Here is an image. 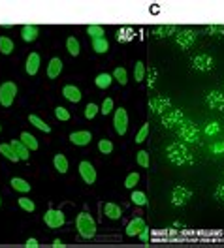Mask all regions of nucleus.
I'll use <instances>...</instances> for the list:
<instances>
[{"label":"nucleus","instance_id":"a878e982","mask_svg":"<svg viewBox=\"0 0 224 248\" xmlns=\"http://www.w3.org/2000/svg\"><path fill=\"white\" fill-rule=\"evenodd\" d=\"M113 83V76L112 74H98L95 79V85L98 87V89H110V85Z\"/></svg>","mask_w":224,"mask_h":248},{"label":"nucleus","instance_id":"ddd939ff","mask_svg":"<svg viewBox=\"0 0 224 248\" xmlns=\"http://www.w3.org/2000/svg\"><path fill=\"white\" fill-rule=\"evenodd\" d=\"M80 175H81V179L85 181V185H95L96 183V170L91 162H81Z\"/></svg>","mask_w":224,"mask_h":248},{"label":"nucleus","instance_id":"f704fd0d","mask_svg":"<svg viewBox=\"0 0 224 248\" xmlns=\"http://www.w3.org/2000/svg\"><path fill=\"white\" fill-rule=\"evenodd\" d=\"M98 151L102 153V155H112L113 153V143L110 140H100L98 141Z\"/></svg>","mask_w":224,"mask_h":248},{"label":"nucleus","instance_id":"72a5a7b5","mask_svg":"<svg viewBox=\"0 0 224 248\" xmlns=\"http://www.w3.org/2000/svg\"><path fill=\"white\" fill-rule=\"evenodd\" d=\"M206 32L209 36H215V38H223L224 36V25H208Z\"/></svg>","mask_w":224,"mask_h":248},{"label":"nucleus","instance_id":"a19ab883","mask_svg":"<svg viewBox=\"0 0 224 248\" xmlns=\"http://www.w3.org/2000/svg\"><path fill=\"white\" fill-rule=\"evenodd\" d=\"M136 162H138V166H142V168H149V153L147 151H140L138 156H136Z\"/></svg>","mask_w":224,"mask_h":248},{"label":"nucleus","instance_id":"b1692460","mask_svg":"<svg viewBox=\"0 0 224 248\" xmlns=\"http://www.w3.org/2000/svg\"><path fill=\"white\" fill-rule=\"evenodd\" d=\"M19 141H21L29 151H38V147H40V145H38V140H36L32 134H29V132H23Z\"/></svg>","mask_w":224,"mask_h":248},{"label":"nucleus","instance_id":"f03ea898","mask_svg":"<svg viewBox=\"0 0 224 248\" xmlns=\"http://www.w3.org/2000/svg\"><path fill=\"white\" fill-rule=\"evenodd\" d=\"M76 228L83 239H93L96 235V222L89 213H80L76 218Z\"/></svg>","mask_w":224,"mask_h":248},{"label":"nucleus","instance_id":"20e7f679","mask_svg":"<svg viewBox=\"0 0 224 248\" xmlns=\"http://www.w3.org/2000/svg\"><path fill=\"white\" fill-rule=\"evenodd\" d=\"M177 134H179V138L183 141H187V143H200V130H198V126L192 123H183L179 126V130H177Z\"/></svg>","mask_w":224,"mask_h":248},{"label":"nucleus","instance_id":"603ef678","mask_svg":"<svg viewBox=\"0 0 224 248\" xmlns=\"http://www.w3.org/2000/svg\"><path fill=\"white\" fill-rule=\"evenodd\" d=\"M211 151H213V153H221V151H224V143H217V145H213V147H211Z\"/></svg>","mask_w":224,"mask_h":248},{"label":"nucleus","instance_id":"9d476101","mask_svg":"<svg viewBox=\"0 0 224 248\" xmlns=\"http://www.w3.org/2000/svg\"><path fill=\"white\" fill-rule=\"evenodd\" d=\"M113 128L119 136H125L128 130V113L125 108H119L113 115Z\"/></svg>","mask_w":224,"mask_h":248},{"label":"nucleus","instance_id":"5fc2aeb1","mask_svg":"<svg viewBox=\"0 0 224 248\" xmlns=\"http://www.w3.org/2000/svg\"><path fill=\"white\" fill-rule=\"evenodd\" d=\"M0 207H2V198H0Z\"/></svg>","mask_w":224,"mask_h":248},{"label":"nucleus","instance_id":"3c124183","mask_svg":"<svg viewBox=\"0 0 224 248\" xmlns=\"http://www.w3.org/2000/svg\"><path fill=\"white\" fill-rule=\"evenodd\" d=\"M140 239H142L144 243H147V241H149V230H147V228H144V230L140 232Z\"/></svg>","mask_w":224,"mask_h":248},{"label":"nucleus","instance_id":"4c0bfd02","mask_svg":"<svg viewBox=\"0 0 224 248\" xmlns=\"http://www.w3.org/2000/svg\"><path fill=\"white\" fill-rule=\"evenodd\" d=\"M113 79H115V81H119L121 85H127V83H128V74H127V70L119 66V68H117V70L113 72Z\"/></svg>","mask_w":224,"mask_h":248},{"label":"nucleus","instance_id":"cd10ccee","mask_svg":"<svg viewBox=\"0 0 224 248\" xmlns=\"http://www.w3.org/2000/svg\"><path fill=\"white\" fill-rule=\"evenodd\" d=\"M0 155H4L10 162H19V156L16 155V151L12 149L10 143H0Z\"/></svg>","mask_w":224,"mask_h":248},{"label":"nucleus","instance_id":"39448f33","mask_svg":"<svg viewBox=\"0 0 224 248\" xmlns=\"http://www.w3.org/2000/svg\"><path fill=\"white\" fill-rule=\"evenodd\" d=\"M192 68L196 70V72H211L213 68H215V61H213V57L208 55V53H198V55H194L192 57Z\"/></svg>","mask_w":224,"mask_h":248},{"label":"nucleus","instance_id":"2f4dec72","mask_svg":"<svg viewBox=\"0 0 224 248\" xmlns=\"http://www.w3.org/2000/svg\"><path fill=\"white\" fill-rule=\"evenodd\" d=\"M29 123L34 124L38 130H42V132H46V134H49V132H51V126L44 123V121H42L38 115H29Z\"/></svg>","mask_w":224,"mask_h":248},{"label":"nucleus","instance_id":"c85d7f7f","mask_svg":"<svg viewBox=\"0 0 224 248\" xmlns=\"http://www.w3.org/2000/svg\"><path fill=\"white\" fill-rule=\"evenodd\" d=\"M14 49H16V46L8 36H0V53L2 55H12Z\"/></svg>","mask_w":224,"mask_h":248},{"label":"nucleus","instance_id":"dca6fc26","mask_svg":"<svg viewBox=\"0 0 224 248\" xmlns=\"http://www.w3.org/2000/svg\"><path fill=\"white\" fill-rule=\"evenodd\" d=\"M25 70L29 76H36L38 70H40V55L38 53H31L27 57V64H25Z\"/></svg>","mask_w":224,"mask_h":248},{"label":"nucleus","instance_id":"bb28decb","mask_svg":"<svg viewBox=\"0 0 224 248\" xmlns=\"http://www.w3.org/2000/svg\"><path fill=\"white\" fill-rule=\"evenodd\" d=\"M93 49H95L96 53H100V55L108 53V51H110V42L106 40V36H104V38H96V40H93Z\"/></svg>","mask_w":224,"mask_h":248},{"label":"nucleus","instance_id":"ea45409f","mask_svg":"<svg viewBox=\"0 0 224 248\" xmlns=\"http://www.w3.org/2000/svg\"><path fill=\"white\" fill-rule=\"evenodd\" d=\"M55 117L59 119V121H70L72 119V115H70V111L63 106H59V108H55Z\"/></svg>","mask_w":224,"mask_h":248},{"label":"nucleus","instance_id":"c03bdc74","mask_svg":"<svg viewBox=\"0 0 224 248\" xmlns=\"http://www.w3.org/2000/svg\"><path fill=\"white\" fill-rule=\"evenodd\" d=\"M112 111H113V100H112V98H106V100H104V104L100 106V113L108 117Z\"/></svg>","mask_w":224,"mask_h":248},{"label":"nucleus","instance_id":"49530a36","mask_svg":"<svg viewBox=\"0 0 224 248\" xmlns=\"http://www.w3.org/2000/svg\"><path fill=\"white\" fill-rule=\"evenodd\" d=\"M155 83H157V70H151V72H149V79H147V87H149V91L155 89Z\"/></svg>","mask_w":224,"mask_h":248},{"label":"nucleus","instance_id":"c9c22d12","mask_svg":"<svg viewBox=\"0 0 224 248\" xmlns=\"http://www.w3.org/2000/svg\"><path fill=\"white\" fill-rule=\"evenodd\" d=\"M130 200H132L134 205H138V207H145V205H147V196H145L144 192H136V190H134Z\"/></svg>","mask_w":224,"mask_h":248},{"label":"nucleus","instance_id":"393cba45","mask_svg":"<svg viewBox=\"0 0 224 248\" xmlns=\"http://www.w3.org/2000/svg\"><path fill=\"white\" fill-rule=\"evenodd\" d=\"M10 185L14 190L17 192H21V194H27V192H31V185L25 181V179H21V177H14L12 181H10Z\"/></svg>","mask_w":224,"mask_h":248},{"label":"nucleus","instance_id":"f257e3e1","mask_svg":"<svg viewBox=\"0 0 224 248\" xmlns=\"http://www.w3.org/2000/svg\"><path fill=\"white\" fill-rule=\"evenodd\" d=\"M166 158L174 166H191V164H194V156H192L191 149L187 145H183L181 141H174L166 147Z\"/></svg>","mask_w":224,"mask_h":248},{"label":"nucleus","instance_id":"a18cd8bd","mask_svg":"<svg viewBox=\"0 0 224 248\" xmlns=\"http://www.w3.org/2000/svg\"><path fill=\"white\" fill-rule=\"evenodd\" d=\"M147 136H149V124H144L142 128H140V132L136 134V143H144L147 140Z\"/></svg>","mask_w":224,"mask_h":248},{"label":"nucleus","instance_id":"473e14b6","mask_svg":"<svg viewBox=\"0 0 224 248\" xmlns=\"http://www.w3.org/2000/svg\"><path fill=\"white\" fill-rule=\"evenodd\" d=\"M87 34L93 38V40H96V38H104V27H100V25H89L87 27Z\"/></svg>","mask_w":224,"mask_h":248},{"label":"nucleus","instance_id":"37998d69","mask_svg":"<svg viewBox=\"0 0 224 248\" xmlns=\"http://www.w3.org/2000/svg\"><path fill=\"white\" fill-rule=\"evenodd\" d=\"M138 183H140V175H138V173H130V175L127 177V181H125V186L132 190V188H136Z\"/></svg>","mask_w":224,"mask_h":248},{"label":"nucleus","instance_id":"9b49d317","mask_svg":"<svg viewBox=\"0 0 224 248\" xmlns=\"http://www.w3.org/2000/svg\"><path fill=\"white\" fill-rule=\"evenodd\" d=\"M192 200V192L185 186H177L172 192V205L174 207H185Z\"/></svg>","mask_w":224,"mask_h":248},{"label":"nucleus","instance_id":"0eeeda50","mask_svg":"<svg viewBox=\"0 0 224 248\" xmlns=\"http://www.w3.org/2000/svg\"><path fill=\"white\" fill-rule=\"evenodd\" d=\"M44 222H46V226H48V228H51V230H57V228L64 226L66 218H64V213H63V211H59V209H53V207H49L48 213L44 215Z\"/></svg>","mask_w":224,"mask_h":248},{"label":"nucleus","instance_id":"423d86ee","mask_svg":"<svg viewBox=\"0 0 224 248\" xmlns=\"http://www.w3.org/2000/svg\"><path fill=\"white\" fill-rule=\"evenodd\" d=\"M196 40H198V32L192 31V29H183V31H179L176 34V44L183 51H187V49H191L194 44H196Z\"/></svg>","mask_w":224,"mask_h":248},{"label":"nucleus","instance_id":"4be33fe9","mask_svg":"<svg viewBox=\"0 0 224 248\" xmlns=\"http://www.w3.org/2000/svg\"><path fill=\"white\" fill-rule=\"evenodd\" d=\"M10 145H12V149L16 151V155L19 156V160H25V162H27V160L31 158V155H29L31 151H29V149H27V147H25L19 140H14Z\"/></svg>","mask_w":224,"mask_h":248},{"label":"nucleus","instance_id":"79ce46f5","mask_svg":"<svg viewBox=\"0 0 224 248\" xmlns=\"http://www.w3.org/2000/svg\"><path fill=\"white\" fill-rule=\"evenodd\" d=\"M98 111H100V108H98L96 104H87V108H85V117H87L89 121H93L96 115H98Z\"/></svg>","mask_w":224,"mask_h":248},{"label":"nucleus","instance_id":"58836bf2","mask_svg":"<svg viewBox=\"0 0 224 248\" xmlns=\"http://www.w3.org/2000/svg\"><path fill=\"white\" fill-rule=\"evenodd\" d=\"M134 79H136V81H144L145 79V64L144 62H136V66H134Z\"/></svg>","mask_w":224,"mask_h":248},{"label":"nucleus","instance_id":"5701e85b","mask_svg":"<svg viewBox=\"0 0 224 248\" xmlns=\"http://www.w3.org/2000/svg\"><path fill=\"white\" fill-rule=\"evenodd\" d=\"M134 34H136V31H134L132 27H121V29L117 31V34H115V38H117L119 42L127 44L130 40H134Z\"/></svg>","mask_w":224,"mask_h":248},{"label":"nucleus","instance_id":"de8ad7c7","mask_svg":"<svg viewBox=\"0 0 224 248\" xmlns=\"http://www.w3.org/2000/svg\"><path fill=\"white\" fill-rule=\"evenodd\" d=\"M219 130H221V126L217 123H209L208 128H206V132H208L209 136H215V134H219Z\"/></svg>","mask_w":224,"mask_h":248},{"label":"nucleus","instance_id":"7c9ffc66","mask_svg":"<svg viewBox=\"0 0 224 248\" xmlns=\"http://www.w3.org/2000/svg\"><path fill=\"white\" fill-rule=\"evenodd\" d=\"M66 49H68V53H70L72 57H78V55H80V51H81V46L74 36H70V38L66 40Z\"/></svg>","mask_w":224,"mask_h":248},{"label":"nucleus","instance_id":"e433bc0d","mask_svg":"<svg viewBox=\"0 0 224 248\" xmlns=\"http://www.w3.org/2000/svg\"><path fill=\"white\" fill-rule=\"evenodd\" d=\"M17 202H19V207H21L23 211H27V213H34V211H36V205H34V202H32V200H29V198H25V196H23V198H19Z\"/></svg>","mask_w":224,"mask_h":248},{"label":"nucleus","instance_id":"412c9836","mask_svg":"<svg viewBox=\"0 0 224 248\" xmlns=\"http://www.w3.org/2000/svg\"><path fill=\"white\" fill-rule=\"evenodd\" d=\"M104 215L108 218H112V220H119L123 217V209L119 205H115V203H106L104 205Z\"/></svg>","mask_w":224,"mask_h":248},{"label":"nucleus","instance_id":"4468645a","mask_svg":"<svg viewBox=\"0 0 224 248\" xmlns=\"http://www.w3.org/2000/svg\"><path fill=\"white\" fill-rule=\"evenodd\" d=\"M91 140H93V134H91V132H87V130L72 132V134H70V141H72L74 145H78V147H85V145H89Z\"/></svg>","mask_w":224,"mask_h":248},{"label":"nucleus","instance_id":"aec40b11","mask_svg":"<svg viewBox=\"0 0 224 248\" xmlns=\"http://www.w3.org/2000/svg\"><path fill=\"white\" fill-rule=\"evenodd\" d=\"M63 72V61L61 59H51L48 64V78L49 79H57Z\"/></svg>","mask_w":224,"mask_h":248},{"label":"nucleus","instance_id":"f3484780","mask_svg":"<svg viewBox=\"0 0 224 248\" xmlns=\"http://www.w3.org/2000/svg\"><path fill=\"white\" fill-rule=\"evenodd\" d=\"M145 228V220L140 217H136L134 220H130V224L127 226V235L128 237H136L140 235V232Z\"/></svg>","mask_w":224,"mask_h":248},{"label":"nucleus","instance_id":"f8f14e48","mask_svg":"<svg viewBox=\"0 0 224 248\" xmlns=\"http://www.w3.org/2000/svg\"><path fill=\"white\" fill-rule=\"evenodd\" d=\"M206 104L209 106V109L224 113V94H221L219 91H209L206 94Z\"/></svg>","mask_w":224,"mask_h":248},{"label":"nucleus","instance_id":"c756f323","mask_svg":"<svg viewBox=\"0 0 224 248\" xmlns=\"http://www.w3.org/2000/svg\"><path fill=\"white\" fill-rule=\"evenodd\" d=\"M53 164H55V170L59 171V173H66L68 171V160H66V156L64 155H55V158H53Z\"/></svg>","mask_w":224,"mask_h":248},{"label":"nucleus","instance_id":"6e6d98bb","mask_svg":"<svg viewBox=\"0 0 224 248\" xmlns=\"http://www.w3.org/2000/svg\"><path fill=\"white\" fill-rule=\"evenodd\" d=\"M0 132H2V126H0Z\"/></svg>","mask_w":224,"mask_h":248},{"label":"nucleus","instance_id":"a211bd4d","mask_svg":"<svg viewBox=\"0 0 224 248\" xmlns=\"http://www.w3.org/2000/svg\"><path fill=\"white\" fill-rule=\"evenodd\" d=\"M63 96L68 100V102H72V104H78L81 100V91L78 89V87H74V85H66L63 89Z\"/></svg>","mask_w":224,"mask_h":248},{"label":"nucleus","instance_id":"8fccbe9b","mask_svg":"<svg viewBox=\"0 0 224 248\" xmlns=\"http://www.w3.org/2000/svg\"><path fill=\"white\" fill-rule=\"evenodd\" d=\"M25 247H27V248H38V247H40V243H38L36 239H29V241L25 243Z\"/></svg>","mask_w":224,"mask_h":248},{"label":"nucleus","instance_id":"7ed1b4c3","mask_svg":"<svg viewBox=\"0 0 224 248\" xmlns=\"http://www.w3.org/2000/svg\"><path fill=\"white\" fill-rule=\"evenodd\" d=\"M17 96V85L14 81H4L0 85V106L2 108H12Z\"/></svg>","mask_w":224,"mask_h":248},{"label":"nucleus","instance_id":"864d4df0","mask_svg":"<svg viewBox=\"0 0 224 248\" xmlns=\"http://www.w3.org/2000/svg\"><path fill=\"white\" fill-rule=\"evenodd\" d=\"M53 247H55V248H64L66 245H64L61 239H55V241H53Z\"/></svg>","mask_w":224,"mask_h":248},{"label":"nucleus","instance_id":"1a4fd4ad","mask_svg":"<svg viewBox=\"0 0 224 248\" xmlns=\"http://www.w3.org/2000/svg\"><path fill=\"white\" fill-rule=\"evenodd\" d=\"M172 108V100L168 98V96H153L151 100H149V111L151 113H155V115H164L166 113V109Z\"/></svg>","mask_w":224,"mask_h":248},{"label":"nucleus","instance_id":"2eb2a0df","mask_svg":"<svg viewBox=\"0 0 224 248\" xmlns=\"http://www.w3.org/2000/svg\"><path fill=\"white\" fill-rule=\"evenodd\" d=\"M38 36H40V29H38L36 25H25V27L21 29V38H23L27 44L38 40Z\"/></svg>","mask_w":224,"mask_h":248},{"label":"nucleus","instance_id":"6ab92c4d","mask_svg":"<svg viewBox=\"0 0 224 248\" xmlns=\"http://www.w3.org/2000/svg\"><path fill=\"white\" fill-rule=\"evenodd\" d=\"M177 32V27L176 25H159V27H155L153 29V36L160 40V38H168V36H172V34H176Z\"/></svg>","mask_w":224,"mask_h":248},{"label":"nucleus","instance_id":"09e8293b","mask_svg":"<svg viewBox=\"0 0 224 248\" xmlns=\"http://www.w3.org/2000/svg\"><path fill=\"white\" fill-rule=\"evenodd\" d=\"M215 198H217L219 202H224V185H221L215 190Z\"/></svg>","mask_w":224,"mask_h":248},{"label":"nucleus","instance_id":"6e6552de","mask_svg":"<svg viewBox=\"0 0 224 248\" xmlns=\"http://www.w3.org/2000/svg\"><path fill=\"white\" fill-rule=\"evenodd\" d=\"M185 123V113L181 109H170L162 115V126L166 128H176Z\"/></svg>","mask_w":224,"mask_h":248}]
</instances>
